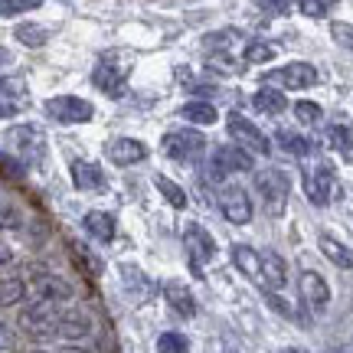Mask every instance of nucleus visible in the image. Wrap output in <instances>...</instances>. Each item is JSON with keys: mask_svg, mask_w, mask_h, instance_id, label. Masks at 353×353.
<instances>
[{"mask_svg": "<svg viewBox=\"0 0 353 353\" xmlns=\"http://www.w3.org/2000/svg\"><path fill=\"white\" fill-rule=\"evenodd\" d=\"M26 291L37 298V301H50V304H69L76 298V288H72V281H65L63 275H56V272H46V268H39L30 275L26 281Z\"/></svg>", "mask_w": 353, "mask_h": 353, "instance_id": "obj_4", "label": "nucleus"}, {"mask_svg": "<svg viewBox=\"0 0 353 353\" xmlns=\"http://www.w3.org/2000/svg\"><path fill=\"white\" fill-rule=\"evenodd\" d=\"M317 245H321V252L327 255L337 268H353V252L343 245V242L334 239V236H321V239H317Z\"/></svg>", "mask_w": 353, "mask_h": 353, "instance_id": "obj_27", "label": "nucleus"}, {"mask_svg": "<svg viewBox=\"0 0 353 353\" xmlns=\"http://www.w3.org/2000/svg\"><path fill=\"white\" fill-rule=\"evenodd\" d=\"M301 298L307 307H314V311H324L330 304V285L324 278L311 272V268H304L301 272Z\"/></svg>", "mask_w": 353, "mask_h": 353, "instance_id": "obj_15", "label": "nucleus"}, {"mask_svg": "<svg viewBox=\"0 0 353 353\" xmlns=\"http://www.w3.org/2000/svg\"><path fill=\"white\" fill-rule=\"evenodd\" d=\"M259 7L268 13H285L291 7V0H259Z\"/></svg>", "mask_w": 353, "mask_h": 353, "instance_id": "obj_42", "label": "nucleus"}, {"mask_svg": "<svg viewBox=\"0 0 353 353\" xmlns=\"http://www.w3.org/2000/svg\"><path fill=\"white\" fill-rule=\"evenodd\" d=\"M210 65H213V69H226V76H232V72H236V63H232L229 56H219V59H210Z\"/></svg>", "mask_w": 353, "mask_h": 353, "instance_id": "obj_43", "label": "nucleus"}, {"mask_svg": "<svg viewBox=\"0 0 353 353\" xmlns=\"http://www.w3.org/2000/svg\"><path fill=\"white\" fill-rule=\"evenodd\" d=\"M245 59L252 65L272 63V59H275V46H272V43H262V39H252V43L245 46Z\"/></svg>", "mask_w": 353, "mask_h": 353, "instance_id": "obj_34", "label": "nucleus"}, {"mask_svg": "<svg viewBox=\"0 0 353 353\" xmlns=\"http://www.w3.org/2000/svg\"><path fill=\"white\" fill-rule=\"evenodd\" d=\"M13 63V52L7 46H0V65H10Z\"/></svg>", "mask_w": 353, "mask_h": 353, "instance_id": "obj_47", "label": "nucleus"}, {"mask_svg": "<svg viewBox=\"0 0 353 353\" xmlns=\"http://www.w3.org/2000/svg\"><path fill=\"white\" fill-rule=\"evenodd\" d=\"M26 108V88L20 79L0 82V118H17Z\"/></svg>", "mask_w": 353, "mask_h": 353, "instance_id": "obj_17", "label": "nucleus"}, {"mask_svg": "<svg viewBox=\"0 0 353 353\" xmlns=\"http://www.w3.org/2000/svg\"><path fill=\"white\" fill-rule=\"evenodd\" d=\"M262 259V281L265 285H272V288H285V281H288V268H285V259L278 252H259Z\"/></svg>", "mask_w": 353, "mask_h": 353, "instance_id": "obj_22", "label": "nucleus"}, {"mask_svg": "<svg viewBox=\"0 0 353 353\" xmlns=\"http://www.w3.org/2000/svg\"><path fill=\"white\" fill-rule=\"evenodd\" d=\"M76 252H79V259L85 262V268H88V272H92V275H101V262H99V259H95V255H92V252H88V249H82V245H76Z\"/></svg>", "mask_w": 353, "mask_h": 353, "instance_id": "obj_41", "label": "nucleus"}, {"mask_svg": "<svg viewBox=\"0 0 353 353\" xmlns=\"http://www.w3.org/2000/svg\"><path fill=\"white\" fill-rule=\"evenodd\" d=\"M183 249H187L190 262H193V272H200L206 262H213L216 239L210 236V229L206 226H200V223H187V226H183Z\"/></svg>", "mask_w": 353, "mask_h": 353, "instance_id": "obj_9", "label": "nucleus"}, {"mask_svg": "<svg viewBox=\"0 0 353 353\" xmlns=\"http://www.w3.org/2000/svg\"><path fill=\"white\" fill-rule=\"evenodd\" d=\"M26 298V281L23 278H13V275H3L0 278V307H13Z\"/></svg>", "mask_w": 353, "mask_h": 353, "instance_id": "obj_28", "label": "nucleus"}, {"mask_svg": "<svg viewBox=\"0 0 353 353\" xmlns=\"http://www.w3.org/2000/svg\"><path fill=\"white\" fill-rule=\"evenodd\" d=\"M330 37L337 39L343 50L353 52V23H341V20H334V23H330Z\"/></svg>", "mask_w": 353, "mask_h": 353, "instance_id": "obj_39", "label": "nucleus"}, {"mask_svg": "<svg viewBox=\"0 0 353 353\" xmlns=\"http://www.w3.org/2000/svg\"><path fill=\"white\" fill-rule=\"evenodd\" d=\"M219 210H223V216H226L232 226L252 223V196L239 183H229V187L219 190Z\"/></svg>", "mask_w": 353, "mask_h": 353, "instance_id": "obj_10", "label": "nucleus"}, {"mask_svg": "<svg viewBox=\"0 0 353 353\" xmlns=\"http://www.w3.org/2000/svg\"><path fill=\"white\" fill-rule=\"evenodd\" d=\"M275 144H278V151L291 154V157H307V154H314L311 138H304L298 131H288V128H278L275 131Z\"/></svg>", "mask_w": 353, "mask_h": 353, "instance_id": "obj_21", "label": "nucleus"}, {"mask_svg": "<svg viewBox=\"0 0 353 353\" xmlns=\"http://www.w3.org/2000/svg\"><path fill=\"white\" fill-rule=\"evenodd\" d=\"M180 114L187 118L190 125H200V128H206V125H216L219 121V112H216V105H210V101H187L183 108H180Z\"/></svg>", "mask_w": 353, "mask_h": 353, "instance_id": "obj_25", "label": "nucleus"}, {"mask_svg": "<svg viewBox=\"0 0 353 353\" xmlns=\"http://www.w3.org/2000/svg\"><path fill=\"white\" fill-rule=\"evenodd\" d=\"M255 167L252 154L242 151L239 144H223V148H216L210 151V170L216 176H232V174H249Z\"/></svg>", "mask_w": 353, "mask_h": 353, "instance_id": "obj_8", "label": "nucleus"}, {"mask_svg": "<svg viewBox=\"0 0 353 353\" xmlns=\"http://www.w3.org/2000/svg\"><path fill=\"white\" fill-rule=\"evenodd\" d=\"M341 0H298V7H301L304 17H311V20H324L334 7H337Z\"/></svg>", "mask_w": 353, "mask_h": 353, "instance_id": "obj_33", "label": "nucleus"}, {"mask_svg": "<svg viewBox=\"0 0 353 353\" xmlns=\"http://www.w3.org/2000/svg\"><path fill=\"white\" fill-rule=\"evenodd\" d=\"M275 82L288 92H304V88L317 85V69L311 63H288L275 72Z\"/></svg>", "mask_w": 353, "mask_h": 353, "instance_id": "obj_13", "label": "nucleus"}, {"mask_svg": "<svg viewBox=\"0 0 353 353\" xmlns=\"http://www.w3.org/2000/svg\"><path fill=\"white\" fill-rule=\"evenodd\" d=\"M252 183H255V190H259V196L268 203V210H272V213H281V206L288 203V193H291L288 174L278 170V167H265V170H255Z\"/></svg>", "mask_w": 353, "mask_h": 353, "instance_id": "obj_5", "label": "nucleus"}, {"mask_svg": "<svg viewBox=\"0 0 353 353\" xmlns=\"http://www.w3.org/2000/svg\"><path fill=\"white\" fill-rule=\"evenodd\" d=\"M294 118H298L301 125H317V121L324 118V112H321L317 101H298V105H294Z\"/></svg>", "mask_w": 353, "mask_h": 353, "instance_id": "obj_37", "label": "nucleus"}, {"mask_svg": "<svg viewBox=\"0 0 353 353\" xmlns=\"http://www.w3.org/2000/svg\"><path fill=\"white\" fill-rule=\"evenodd\" d=\"M92 82H95V85L105 92V95H112V99H118V95L125 92V72H121V69H114V65H108V63H99V65H95Z\"/></svg>", "mask_w": 353, "mask_h": 353, "instance_id": "obj_20", "label": "nucleus"}, {"mask_svg": "<svg viewBox=\"0 0 353 353\" xmlns=\"http://www.w3.org/2000/svg\"><path fill=\"white\" fill-rule=\"evenodd\" d=\"M164 298L170 304V311L176 317H196V298H193V291L183 285V281H167L164 285Z\"/></svg>", "mask_w": 353, "mask_h": 353, "instance_id": "obj_18", "label": "nucleus"}, {"mask_svg": "<svg viewBox=\"0 0 353 353\" xmlns=\"http://www.w3.org/2000/svg\"><path fill=\"white\" fill-rule=\"evenodd\" d=\"M108 157L118 167L141 164V161H148V144L138 138H114V141H108Z\"/></svg>", "mask_w": 353, "mask_h": 353, "instance_id": "obj_14", "label": "nucleus"}, {"mask_svg": "<svg viewBox=\"0 0 353 353\" xmlns=\"http://www.w3.org/2000/svg\"><path fill=\"white\" fill-rule=\"evenodd\" d=\"M13 347H17V334H13V327H7L0 321V353H10Z\"/></svg>", "mask_w": 353, "mask_h": 353, "instance_id": "obj_40", "label": "nucleus"}, {"mask_svg": "<svg viewBox=\"0 0 353 353\" xmlns=\"http://www.w3.org/2000/svg\"><path fill=\"white\" fill-rule=\"evenodd\" d=\"M226 128H229V134H232V141L239 144L242 151H249V154H262V157H268L272 154V141L265 138L262 131L245 118V114L239 112H232L226 114Z\"/></svg>", "mask_w": 353, "mask_h": 353, "instance_id": "obj_7", "label": "nucleus"}, {"mask_svg": "<svg viewBox=\"0 0 353 353\" xmlns=\"http://www.w3.org/2000/svg\"><path fill=\"white\" fill-rule=\"evenodd\" d=\"M69 174H72V183L76 190H105L108 187V180H105V170H101L95 161H72L69 164Z\"/></svg>", "mask_w": 353, "mask_h": 353, "instance_id": "obj_16", "label": "nucleus"}, {"mask_svg": "<svg viewBox=\"0 0 353 353\" xmlns=\"http://www.w3.org/2000/svg\"><path fill=\"white\" fill-rule=\"evenodd\" d=\"M190 350V341L183 334H176V330H167L157 337V353H187Z\"/></svg>", "mask_w": 353, "mask_h": 353, "instance_id": "obj_32", "label": "nucleus"}, {"mask_svg": "<svg viewBox=\"0 0 353 353\" xmlns=\"http://www.w3.org/2000/svg\"><path fill=\"white\" fill-rule=\"evenodd\" d=\"M268 304H272L275 311H281V314H291V307H288L285 301H281V298H275V294H268Z\"/></svg>", "mask_w": 353, "mask_h": 353, "instance_id": "obj_45", "label": "nucleus"}, {"mask_svg": "<svg viewBox=\"0 0 353 353\" xmlns=\"http://www.w3.org/2000/svg\"><path fill=\"white\" fill-rule=\"evenodd\" d=\"M327 141H330L334 151L343 154V161H353V134H350V128L347 125H330Z\"/></svg>", "mask_w": 353, "mask_h": 353, "instance_id": "obj_30", "label": "nucleus"}, {"mask_svg": "<svg viewBox=\"0 0 353 353\" xmlns=\"http://www.w3.org/2000/svg\"><path fill=\"white\" fill-rule=\"evenodd\" d=\"M121 278H125V288L131 291V294H148V288H151L148 278L141 275L134 265H121Z\"/></svg>", "mask_w": 353, "mask_h": 353, "instance_id": "obj_35", "label": "nucleus"}, {"mask_svg": "<svg viewBox=\"0 0 353 353\" xmlns=\"http://www.w3.org/2000/svg\"><path fill=\"white\" fill-rule=\"evenodd\" d=\"M154 187L161 190V196H164L174 210H183V206H187V193H183V187H180V183H174L170 176L157 174V176H154Z\"/></svg>", "mask_w": 353, "mask_h": 353, "instance_id": "obj_29", "label": "nucleus"}, {"mask_svg": "<svg viewBox=\"0 0 353 353\" xmlns=\"http://www.w3.org/2000/svg\"><path fill=\"white\" fill-rule=\"evenodd\" d=\"M278 353H304V350H294V347H288V350H278Z\"/></svg>", "mask_w": 353, "mask_h": 353, "instance_id": "obj_48", "label": "nucleus"}, {"mask_svg": "<svg viewBox=\"0 0 353 353\" xmlns=\"http://www.w3.org/2000/svg\"><path fill=\"white\" fill-rule=\"evenodd\" d=\"M95 334V321H92V314L88 311H82V307H65L63 314H59V324H56V337L65 343H79L85 341V337H92Z\"/></svg>", "mask_w": 353, "mask_h": 353, "instance_id": "obj_11", "label": "nucleus"}, {"mask_svg": "<svg viewBox=\"0 0 353 353\" xmlns=\"http://www.w3.org/2000/svg\"><path fill=\"white\" fill-rule=\"evenodd\" d=\"M236 39H239V30H216V33H206L200 43L206 46V50H223L226 52Z\"/></svg>", "mask_w": 353, "mask_h": 353, "instance_id": "obj_31", "label": "nucleus"}, {"mask_svg": "<svg viewBox=\"0 0 353 353\" xmlns=\"http://www.w3.org/2000/svg\"><path fill=\"white\" fill-rule=\"evenodd\" d=\"M7 148H10L23 164H37L46 157V134L43 128L33 125V121H23V125H13L7 131Z\"/></svg>", "mask_w": 353, "mask_h": 353, "instance_id": "obj_2", "label": "nucleus"}, {"mask_svg": "<svg viewBox=\"0 0 353 353\" xmlns=\"http://www.w3.org/2000/svg\"><path fill=\"white\" fill-rule=\"evenodd\" d=\"M20 226H23V213L13 203H0V232H10Z\"/></svg>", "mask_w": 353, "mask_h": 353, "instance_id": "obj_36", "label": "nucleus"}, {"mask_svg": "<svg viewBox=\"0 0 353 353\" xmlns=\"http://www.w3.org/2000/svg\"><path fill=\"white\" fill-rule=\"evenodd\" d=\"M43 0H0V17H20V13L37 10Z\"/></svg>", "mask_w": 353, "mask_h": 353, "instance_id": "obj_38", "label": "nucleus"}, {"mask_svg": "<svg viewBox=\"0 0 353 353\" xmlns=\"http://www.w3.org/2000/svg\"><path fill=\"white\" fill-rule=\"evenodd\" d=\"M252 105L259 108V112H265V114H281L285 108H288V99H285V92L281 88H259L252 95Z\"/></svg>", "mask_w": 353, "mask_h": 353, "instance_id": "obj_24", "label": "nucleus"}, {"mask_svg": "<svg viewBox=\"0 0 353 353\" xmlns=\"http://www.w3.org/2000/svg\"><path fill=\"white\" fill-rule=\"evenodd\" d=\"M46 114L56 125H85L95 118V105L79 95H52L46 101Z\"/></svg>", "mask_w": 353, "mask_h": 353, "instance_id": "obj_6", "label": "nucleus"}, {"mask_svg": "<svg viewBox=\"0 0 353 353\" xmlns=\"http://www.w3.org/2000/svg\"><path fill=\"white\" fill-rule=\"evenodd\" d=\"M82 229H85L92 239L112 242L114 239V216L105 213V210H88V213L82 216Z\"/></svg>", "mask_w": 353, "mask_h": 353, "instance_id": "obj_19", "label": "nucleus"}, {"mask_svg": "<svg viewBox=\"0 0 353 353\" xmlns=\"http://www.w3.org/2000/svg\"><path fill=\"white\" fill-rule=\"evenodd\" d=\"M232 265L239 268L242 275L262 281V259H259V252L252 245H232Z\"/></svg>", "mask_w": 353, "mask_h": 353, "instance_id": "obj_23", "label": "nucleus"}, {"mask_svg": "<svg viewBox=\"0 0 353 353\" xmlns=\"http://www.w3.org/2000/svg\"><path fill=\"white\" fill-rule=\"evenodd\" d=\"M59 304H50V301H33L26 304L20 317H17V324L23 330L26 337H33V341H50L56 337V324H59Z\"/></svg>", "mask_w": 353, "mask_h": 353, "instance_id": "obj_1", "label": "nucleus"}, {"mask_svg": "<svg viewBox=\"0 0 353 353\" xmlns=\"http://www.w3.org/2000/svg\"><path fill=\"white\" fill-rule=\"evenodd\" d=\"M56 353H92V350H85V347H79V343H63Z\"/></svg>", "mask_w": 353, "mask_h": 353, "instance_id": "obj_46", "label": "nucleus"}, {"mask_svg": "<svg viewBox=\"0 0 353 353\" xmlns=\"http://www.w3.org/2000/svg\"><path fill=\"white\" fill-rule=\"evenodd\" d=\"M330 193H334V167L330 164H314L304 170V196L314 203V206H327Z\"/></svg>", "mask_w": 353, "mask_h": 353, "instance_id": "obj_12", "label": "nucleus"}, {"mask_svg": "<svg viewBox=\"0 0 353 353\" xmlns=\"http://www.w3.org/2000/svg\"><path fill=\"white\" fill-rule=\"evenodd\" d=\"M33 353H46V350H33Z\"/></svg>", "mask_w": 353, "mask_h": 353, "instance_id": "obj_49", "label": "nucleus"}, {"mask_svg": "<svg viewBox=\"0 0 353 353\" xmlns=\"http://www.w3.org/2000/svg\"><path fill=\"white\" fill-rule=\"evenodd\" d=\"M161 148L170 161H180V164H190V161H200L203 151H206V138L196 128H176V131H167Z\"/></svg>", "mask_w": 353, "mask_h": 353, "instance_id": "obj_3", "label": "nucleus"}, {"mask_svg": "<svg viewBox=\"0 0 353 353\" xmlns=\"http://www.w3.org/2000/svg\"><path fill=\"white\" fill-rule=\"evenodd\" d=\"M13 37H17L20 46L39 50V46H46V43H50V30H46V26H39V23H17Z\"/></svg>", "mask_w": 353, "mask_h": 353, "instance_id": "obj_26", "label": "nucleus"}, {"mask_svg": "<svg viewBox=\"0 0 353 353\" xmlns=\"http://www.w3.org/2000/svg\"><path fill=\"white\" fill-rule=\"evenodd\" d=\"M13 259H17V255H13V249L7 245V242H0V268H7V265H13Z\"/></svg>", "mask_w": 353, "mask_h": 353, "instance_id": "obj_44", "label": "nucleus"}]
</instances>
